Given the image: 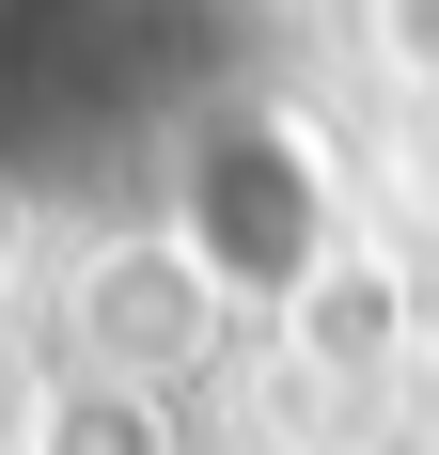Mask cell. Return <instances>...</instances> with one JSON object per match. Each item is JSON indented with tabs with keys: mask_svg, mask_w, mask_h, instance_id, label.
I'll return each instance as SVG.
<instances>
[{
	"mask_svg": "<svg viewBox=\"0 0 439 455\" xmlns=\"http://www.w3.org/2000/svg\"><path fill=\"white\" fill-rule=\"evenodd\" d=\"M235 315V299H220L204 267H188V235H157V251H110V267H94V299H79V330H94V377H173L188 346H204V330Z\"/></svg>",
	"mask_w": 439,
	"mask_h": 455,
	"instance_id": "2",
	"label": "cell"
},
{
	"mask_svg": "<svg viewBox=\"0 0 439 455\" xmlns=\"http://www.w3.org/2000/svg\"><path fill=\"white\" fill-rule=\"evenodd\" d=\"M188 267L220 283V299H299L314 267H330V173H314L299 126H267V110H235V126L188 157Z\"/></svg>",
	"mask_w": 439,
	"mask_h": 455,
	"instance_id": "1",
	"label": "cell"
},
{
	"mask_svg": "<svg viewBox=\"0 0 439 455\" xmlns=\"http://www.w3.org/2000/svg\"><path fill=\"white\" fill-rule=\"evenodd\" d=\"M32 455H173V440H157V409H141L126 377H79V393L32 424Z\"/></svg>",
	"mask_w": 439,
	"mask_h": 455,
	"instance_id": "3",
	"label": "cell"
}]
</instances>
